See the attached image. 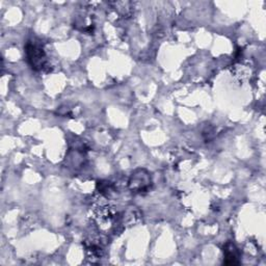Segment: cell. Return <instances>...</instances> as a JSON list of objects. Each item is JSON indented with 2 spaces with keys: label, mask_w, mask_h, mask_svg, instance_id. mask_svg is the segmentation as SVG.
<instances>
[{
  "label": "cell",
  "mask_w": 266,
  "mask_h": 266,
  "mask_svg": "<svg viewBox=\"0 0 266 266\" xmlns=\"http://www.w3.org/2000/svg\"><path fill=\"white\" fill-rule=\"evenodd\" d=\"M25 54L29 64L36 71H43L48 68L47 54L43 45H41L39 42H27L25 46Z\"/></svg>",
  "instance_id": "1"
},
{
  "label": "cell",
  "mask_w": 266,
  "mask_h": 266,
  "mask_svg": "<svg viewBox=\"0 0 266 266\" xmlns=\"http://www.w3.org/2000/svg\"><path fill=\"white\" fill-rule=\"evenodd\" d=\"M152 186V178L148 171L144 169L133 172L128 181V187L132 192L142 193L148 192Z\"/></svg>",
  "instance_id": "2"
},
{
  "label": "cell",
  "mask_w": 266,
  "mask_h": 266,
  "mask_svg": "<svg viewBox=\"0 0 266 266\" xmlns=\"http://www.w3.org/2000/svg\"><path fill=\"white\" fill-rule=\"evenodd\" d=\"M223 255H225V264L235 265L239 264V251L232 242H228L223 247Z\"/></svg>",
  "instance_id": "3"
},
{
  "label": "cell",
  "mask_w": 266,
  "mask_h": 266,
  "mask_svg": "<svg viewBox=\"0 0 266 266\" xmlns=\"http://www.w3.org/2000/svg\"><path fill=\"white\" fill-rule=\"evenodd\" d=\"M234 76L237 79H239L240 81H246L248 80L251 74V69L249 64H247L246 61H239L237 64L234 65Z\"/></svg>",
  "instance_id": "4"
},
{
  "label": "cell",
  "mask_w": 266,
  "mask_h": 266,
  "mask_svg": "<svg viewBox=\"0 0 266 266\" xmlns=\"http://www.w3.org/2000/svg\"><path fill=\"white\" fill-rule=\"evenodd\" d=\"M87 255L90 259H100L102 256V246L99 239H89L86 242Z\"/></svg>",
  "instance_id": "5"
},
{
  "label": "cell",
  "mask_w": 266,
  "mask_h": 266,
  "mask_svg": "<svg viewBox=\"0 0 266 266\" xmlns=\"http://www.w3.org/2000/svg\"><path fill=\"white\" fill-rule=\"evenodd\" d=\"M141 219V213L135 207H130L127 211L124 213V223L128 226H132L136 223Z\"/></svg>",
  "instance_id": "6"
}]
</instances>
